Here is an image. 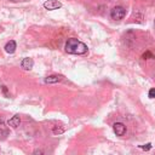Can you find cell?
<instances>
[{
	"mask_svg": "<svg viewBox=\"0 0 155 155\" xmlns=\"http://www.w3.org/2000/svg\"><path fill=\"white\" fill-rule=\"evenodd\" d=\"M34 154H44L42 150H34Z\"/></svg>",
	"mask_w": 155,
	"mask_h": 155,
	"instance_id": "15",
	"label": "cell"
},
{
	"mask_svg": "<svg viewBox=\"0 0 155 155\" xmlns=\"http://www.w3.org/2000/svg\"><path fill=\"white\" fill-rule=\"evenodd\" d=\"M8 126H11V127H13V128H16V127H18L19 126V124H21V119H19V116L18 115H15V116H12L10 120H8Z\"/></svg>",
	"mask_w": 155,
	"mask_h": 155,
	"instance_id": "7",
	"label": "cell"
},
{
	"mask_svg": "<svg viewBox=\"0 0 155 155\" xmlns=\"http://www.w3.org/2000/svg\"><path fill=\"white\" fill-rule=\"evenodd\" d=\"M63 131H64V128H58V127H54V128L52 130V132H53L54 134H57V133L59 134V133H62Z\"/></svg>",
	"mask_w": 155,
	"mask_h": 155,
	"instance_id": "12",
	"label": "cell"
},
{
	"mask_svg": "<svg viewBox=\"0 0 155 155\" xmlns=\"http://www.w3.org/2000/svg\"><path fill=\"white\" fill-rule=\"evenodd\" d=\"M59 81H61V76H58V75H50L45 79L46 84H56V82H59Z\"/></svg>",
	"mask_w": 155,
	"mask_h": 155,
	"instance_id": "9",
	"label": "cell"
},
{
	"mask_svg": "<svg viewBox=\"0 0 155 155\" xmlns=\"http://www.w3.org/2000/svg\"><path fill=\"white\" fill-rule=\"evenodd\" d=\"M1 90H2V92H4V94H5L6 97H10V94H8V92H7L6 86H1Z\"/></svg>",
	"mask_w": 155,
	"mask_h": 155,
	"instance_id": "13",
	"label": "cell"
},
{
	"mask_svg": "<svg viewBox=\"0 0 155 155\" xmlns=\"http://www.w3.org/2000/svg\"><path fill=\"white\" fill-rule=\"evenodd\" d=\"M126 15V11L122 6H115L111 11H110V17L115 21H119V19H122Z\"/></svg>",
	"mask_w": 155,
	"mask_h": 155,
	"instance_id": "2",
	"label": "cell"
},
{
	"mask_svg": "<svg viewBox=\"0 0 155 155\" xmlns=\"http://www.w3.org/2000/svg\"><path fill=\"white\" fill-rule=\"evenodd\" d=\"M65 52L70 54H84L87 52V46L75 38H70L65 42Z\"/></svg>",
	"mask_w": 155,
	"mask_h": 155,
	"instance_id": "1",
	"label": "cell"
},
{
	"mask_svg": "<svg viewBox=\"0 0 155 155\" xmlns=\"http://www.w3.org/2000/svg\"><path fill=\"white\" fill-rule=\"evenodd\" d=\"M33 65H34V61H33L31 58H29V57L23 58L22 62H21V67H22L23 69H25V70H30V69L33 68Z\"/></svg>",
	"mask_w": 155,
	"mask_h": 155,
	"instance_id": "5",
	"label": "cell"
},
{
	"mask_svg": "<svg viewBox=\"0 0 155 155\" xmlns=\"http://www.w3.org/2000/svg\"><path fill=\"white\" fill-rule=\"evenodd\" d=\"M16 47H17V45H16V41H13V40H10L6 45H5V51L7 52V53H13L15 51H16Z\"/></svg>",
	"mask_w": 155,
	"mask_h": 155,
	"instance_id": "6",
	"label": "cell"
},
{
	"mask_svg": "<svg viewBox=\"0 0 155 155\" xmlns=\"http://www.w3.org/2000/svg\"><path fill=\"white\" fill-rule=\"evenodd\" d=\"M44 7L46 10H57L62 7V2H59L58 0H47L44 2Z\"/></svg>",
	"mask_w": 155,
	"mask_h": 155,
	"instance_id": "4",
	"label": "cell"
},
{
	"mask_svg": "<svg viewBox=\"0 0 155 155\" xmlns=\"http://www.w3.org/2000/svg\"><path fill=\"white\" fill-rule=\"evenodd\" d=\"M154 24H155V19H154Z\"/></svg>",
	"mask_w": 155,
	"mask_h": 155,
	"instance_id": "16",
	"label": "cell"
},
{
	"mask_svg": "<svg viewBox=\"0 0 155 155\" xmlns=\"http://www.w3.org/2000/svg\"><path fill=\"white\" fill-rule=\"evenodd\" d=\"M113 130H114L115 134L119 136V137H122V136H125V133H126V126H125L122 122H115V124L113 125Z\"/></svg>",
	"mask_w": 155,
	"mask_h": 155,
	"instance_id": "3",
	"label": "cell"
},
{
	"mask_svg": "<svg viewBox=\"0 0 155 155\" xmlns=\"http://www.w3.org/2000/svg\"><path fill=\"white\" fill-rule=\"evenodd\" d=\"M148 96H149V98H155V87H153V88L149 90Z\"/></svg>",
	"mask_w": 155,
	"mask_h": 155,
	"instance_id": "10",
	"label": "cell"
},
{
	"mask_svg": "<svg viewBox=\"0 0 155 155\" xmlns=\"http://www.w3.org/2000/svg\"><path fill=\"white\" fill-rule=\"evenodd\" d=\"M7 134H8V128H7V126H6L2 121H0V139H5Z\"/></svg>",
	"mask_w": 155,
	"mask_h": 155,
	"instance_id": "8",
	"label": "cell"
},
{
	"mask_svg": "<svg viewBox=\"0 0 155 155\" xmlns=\"http://www.w3.org/2000/svg\"><path fill=\"white\" fill-rule=\"evenodd\" d=\"M140 148H142L143 150H147V151H148V150L151 149V144H150V143H147V144H144V145H140Z\"/></svg>",
	"mask_w": 155,
	"mask_h": 155,
	"instance_id": "11",
	"label": "cell"
},
{
	"mask_svg": "<svg viewBox=\"0 0 155 155\" xmlns=\"http://www.w3.org/2000/svg\"><path fill=\"white\" fill-rule=\"evenodd\" d=\"M148 57H151V53H150V52H145V53L143 54V58H144V59H148Z\"/></svg>",
	"mask_w": 155,
	"mask_h": 155,
	"instance_id": "14",
	"label": "cell"
}]
</instances>
